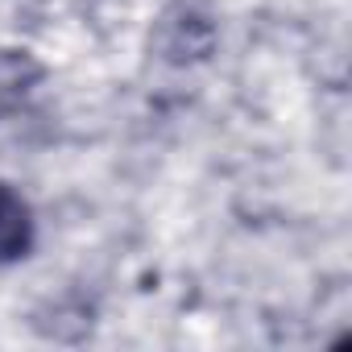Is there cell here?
<instances>
[{
    "label": "cell",
    "instance_id": "cell-1",
    "mask_svg": "<svg viewBox=\"0 0 352 352\" xmlns=\"http://www.w3.org/2000/svg\"><path fill=\"white\" fill-rule=\"evenodd\" d=\"M34 249V212L13 191L9 183H0V265H9Z\"/></svg>",
    "mask_w": 352,
    "mask_h": 352
}]
</instances>
